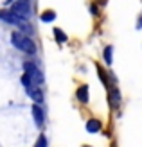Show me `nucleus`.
Returning a JSON list of instances; mask_svg holds the SVG:
<instances>
[{
	"label": "nucleus",
	"instance_id": "obj_7",
	"mask_svg": "<svg viewBox=\"0 0 142 147\" xmlns=\"http://www.w3.org/2000/svg\"><path fill=\"white\" fill-rule=\"evenodd\" d=\"M86 131H90V133H97V131H101V122L95 120V119L88 120L86 122Z\"/></svg>",
	"mask_w": 142,
	"mask_h": 147
},
{
	"label": "nucleus",
	"instance_id": "obj_8",
	"mask_svg": "<svg viewBox=\"0 0 142 147\" xmlns=\"http://www.w3.org/2000/svg\"><path fill=\"white\" fill-rule=\"evenodd\" d=\"M77 99L81 102H86L88 100V86H79L77 90Z\"/></svg>",
	"mask_w": 142,
	"mask_h": 147
},
{
	"label": "nucleus",
	"instance_id": "obj_1",
	"mask_svg": "<svg viewBox=\"0 0 142 147\" xmlns=\"http://www.w3.org/2000/svg\"><path fill=\"white\" fill-rule=\"evenodd\" d=\"M11 43L16 49L24 50V52H29V54H34L36 52V43L33 40H29L27 36L20 34V32H13L11 34Z\"/></svg>",
	"mask_w": 142,
	"mask_h": 147
},
{
	"label": "nucleus",
	"instance_id": "obj_6",
	"mask_svg": "<svg viewBox=\"0 0 142 147\" xmlns=\"http://www.w3.org/2000/svg\"><path fill=\"white\" fill-rule=\"evenodd\" d=\"M33 115H34L36 126H43V109H41L40 104H34L33 106Z\"/></svg>",
	"mask_w": 142,
	"mask_h": 147
},
{
	"label": "nucleus",
	"instance_id": "obj_3",
	"mask_svg": "<svg viewBox=\"0 0 142 147\" xmlns=\"http://www.w3.org/2000/svg\"><path fill=\"white\" fill-rule=\"evenodd\" d=\"M24 68H25V74L31 77V81H33L36 86H40V84L43 83V74L40 72V68L36 67L34 63H29V61L24 63Z\"/></svg>",
	"mask_w": 142,
	"mask_h": 147
},
{
	"label": "nucleus",
	"instance_id": "obj_4",
	"mask_svg": "<svg viewBox=\"0 0 142 147\" xmlns=\"http://www.w3.org/2000/svg\"><path fill=\"white\" fill-rule=\"evenodd\" d=\"M13 13H16L18 16H22V18H29L31 16V7H29V0H18V2H14V5H13V9H11Z\"/></svg>",
	"mask_w": 142,
	"mask_h": 147
},
{
	"label": "nucleus",
	"instance_id": "obj_10",
	"mask_svg": "<svg viewBox=\"0 0 142 147\" xmlns=\"http://www.w3.org/2000/svg\"><path fill=\"white\" fill-rule=\"evenodd\" d=\"M54 36H56V40L58 41H67V36H65V32L61 31V29H54Z\"/></svg>",
	"mask_w": 142,
	"mask_h": 147
},
{
	"label": "nucleus",
	"instance_id": "obj_12",
	"mask_svg": "<svg viewBox=\"0 0 142 147\" xmlns=\"http://www.w3.org/2000/svg\"><path fill=\"white\" fill-rule=\"evenodd\" d=\"M104 59H106V63H111V47L104 49Z\"/></svg>",
	"mask_w": 142,
	"mask_h": 147
},
{
	"label": "nucleus",
	"instance_id": "obj_13",
	"mask_svg": "<svg viewBox=\"0 0 142 147\" xmlns=\"http://www.w3.org/2000/svg\"><path fill=\"white\" fill-rule=\"evenodd\" d=\"M139 27H142V18H140V22H139Z\"/></svg>",
	"mask_w": 142,
	"mask_h": 147
},
{
	"label": "nucleus",
	"instance_id": "obj_2",
	"mask_svg": "<svg viewBox=\"0 0 142 147\" xmlns=\"http://www.w3.org/2000/svg\"><path fill=\"white\" fill-rule=\"evenodd\" d=\"M0 20L7 22V24H14V25H18L20 29H24V31H29V32L33 31V29H31V25H29L27 22H25V18L18 16V14H16V13H13V11L2 9V11H0Z\"/></svg>",
	"mask_w": 142,
	"mask_h": 147
},
{
	"label": "nucleus",
	"instance_id": "obj_9",
	"mask_svg": "<svg viewBox=\"0 0 142 147\" xmlns=\"http://www.w3.org/2000/svg\"><path fill=\"white\" fill-rule=\"evenodd\" d=\"M54 18H56V13H54V11H43V13H41V22H45V24L52 22Z\"/></svg>",
	"mask_w": 142,
	"mask_h": 147
},
{
	"label": "nucleus",
	"instance_id": "obj_11",
	"mask_svg": "<svg viewBox=\"0 0 142 147\" xmlns=\"http://www.w3.org/2000/svg\"><path fill=\"white\" fill-rule=\"evenodd\" d=\"M34 147H47V138H45V135H40L38 136V140H36Z\"/></svg>",
	"mask_w": 142,
	"mask_h": 147
},
{
	"label": "nucleus",
	"instance_id": "obj_5",
	"mask_svg": "<svg viewBox=\"0 0 142 147\" xmlns=\"http://www.w3.org/2000/svg\"><path fill=\"white\" fill-rule=\"evenodd\" d=\"M25 90H27V95H29V97H31V99L36 102V104H40V102L43 100V93H41V90H40V88L36 86V84L27 86Z\"/></svg>",
	"mask_w": 142,
	"mask_h": 147
}]
</instances>
